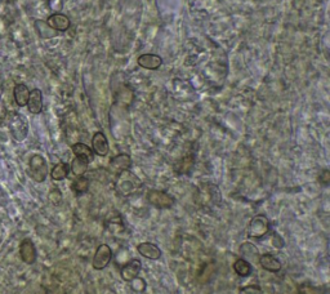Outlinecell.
Returning <instances> with one entry per match:
<instances>
[{"instance_id":"cell-1","label":"cell","mask_w":330,"mask_h":294,"mask_svg":"<svg viewBox=\"0 0 330 294\" xmlns=\"http://www.w3.org/2000/svg\"><path fill=\"white\" fill-rule=\"evenodd\" d=\"M142 186V181L134 173H132L131 170H124V172L119 173L115 182L116 191L122 196L133 195L137 191H140Z\"/></svg>"},{"instance_id":"cell-2","label":"cell","mask_w":330,"mask_h":294,"mask_svg":"<svg viewBox=\"0 0 330 294\" xmlns=\"http://www.w3.org/2000/svg\"><path fill=\"white\" fill-rule=\"evenodd\" d=\"M9 129L13 138L18 142L24 141L29 133V123L27 119L21 114H12L9 118Z\"/></svg>"},{"instance_id":"cell-3","label":"cell","mask_w":330,"mask_h":294,"mask_svg":"<svg viewBox=\"0 0 330 294\" xmlns=\"http://www.w3.org/2000/svg\"><path fill=\"white\" fill-rule=\"evenodd\" d=\"M146 198L147 202L158 209H169L176 203L172 195L161 190H150Z\"/></svg>"},{"instance_id":"cell-4","label":"cell","mask_w":330,"mask_h":294,"mask_svg":"<svg viewBox=\"0 0 330 294\" xmlns=\"http://www.w3.org/2000/svg\"><path fill=\"white\" fill-rule=\"evenodd\" d=\"M268 230H270V221L266 216L259 214L250 221V225L248 227V236L253 239H262L265 235H267Z\"/></svg>"},{"instance_id":"cell-5","label":"cell","mask_w":330,"mask_h":294,"mask_svg":"<svg viewBox=\"0 0 330 294\" xmlns=\"http://www.w3.org/2000/svg\"><path fill=\"white\" fill-rule=\"evenodd\" d=\"M30 175L38 183L45 181L48 175V165L42 155H34L30 159Z\"/></svg>"},{"instance_id":"cell-6","label":"cell","mask_w":330,"mask_h":294,"mask_svg":"<svg viewBox=\"0 0 330 294\" xmlns=\"http://www.w3.org/2000/svg\"><path fill=\"white\" fill-rule=\"evenodd\" d=\"M113 258V250L107 244H101L93 257V268L94 270H103Z\"/></svg>"},{"instance_id":"cell-7","label":"cell","mask_w":330,"mask_h":294,"mask_svg":"<svg viewBox=\"0 0 330 294\" xmlns=\"http://www.w3.org/2000/svg\"><path fill=\"white\" fill-rule=\"evenodd\" d=\"M132 166V159L129 155L127 154H119L114 156L108 164V169L114 174H119V173L124 172V170H129Z\"/></svg>"},{"instance_id":"cell-8","label":"cell","mask_w":330,"mask_h":294,"mask_svg":"<svg viewBox=\"0 0 330 294\" xmlns=\"http://www.w3.org/2000/svg\"><path fill=\"white\" fill-rule=\"evenodd\" d=\"M200 203L202 204H219L221 203V192L218 186L215 184H206L204 186V190L199 192Z\"/></svg>"},{"instance_id":"cell-9","label":"cell","mask_w":330,"mask_h":294,"mask_svg":"<svg viewBox=\"0 0 330 294\" xmlns=\"http://www.w3.org/2000/svg\"><path fill=\"white\" fill-rule=\"evenodd\" d=\"M45 22H47L53 30H56L57 33H58V31H61V33L67 31L69 30L70 25H71L70 18L66 15H62V13H54V15L49 16Z\"/></svg>"},{"instance_id":"cell-10","label":"cell","mask_w":330,"mask_h":294,"mask_svg":"<svg viewBox=\"0 0 330 294\" xmlns=\"http://www.w3.org/2000/svg\"><path fill=\"white\" fill-rule=\"evenodd\" d=\"M20 256L26 264H33L36 261V248L30 239L22 240L20 245Z\"/></svg>"},{"instance_id":"cell-11","label":"cell","mask_w":330,"mask_h":294,"mask_svg":"<svg viewBox=\"0 0 330 294\" xmlns=\"http://www.w3.org/2000/svg\"><path fill=\"white\" fill-rule=\"evenodd\" d=\"M92 150L94 154L98 156H106L108 154L110 146H108V141L102 132H97L94 133L92 138Z\"/></svg>"},{"instance_id":"cell-12","label":"cell","mask_w":330,"mask_h":294,"mask_svg":"<svg viewBox=\"0 0 330 294\" xmlns=\"http://www.w3.org/2000/svg\"><path fill=\"white\" fill-rule=\"evenodd\" d=\"M141 268H142V263L140 259H132L128 263H125L122 268V277L124 281H132L138 276Z\"/></svg>"},{"instance_id":"cell-13","label":"cell","mask_w":330,"mask_h":294,"mask_svg":"<svg viewBox=\"0 0 330 294\" xmlns=\"http://www.w3.org/2000/svg\"><path fill=\"white\" fill-rule=\"evenodd\" d=\"M137 62L141 67L146 68V70H158L163 65V58L158 54L145 53L138 57Z\"/></svg>"},{"instance_id":"cell-14","label":"cell","mask_w":330,"mask_h":294,"mask_svg":"<svg viewBox=\"0 0 330 294\" xmlns=\"http://www.w3.org/2000/svg\"><path fill=\"white\" fill-rule=\"evenodd\" d=\"M27 109L30 111L31 114L34 115H38V114L42 113L43 110V94L42 90L35 88L30 92V95H29V101H27Z\"/></svg>"},{"instance_id":"cell-15","label":"cell","mask_w":330,"mask_h":294,"mask_svg":"<svg viewBox=\"0 0 330 294\" xmlns=\"http://www.w3.org/2000/svg\"><path fill=\"white\" fill-rule=\"evenodd\" d=\"M259 264H261L263 270L268 271V272L275 273L281 270V263L272 254H262V256H259Z\"/></svg>"},{"instance_id":"cell-16","label":"cell","mask_w":330,"mask_h":294,"mask_svg":"<svg viewBox=\"0 0 330 294\" xmlns=\"http://www.w3.org/2000/svg\"><path fill=\"white\" fill-rule=\"evenodd\" d=\"M137 249L145 258L159 259L161 257L160 248L152 243H141Z\"/></svg>"},{"instance_id":"cell-17","label":"cell","mask_w":330,"mask_h":294,"mask_svg":"<svg viewBox=\"0 0 330 294\" xmlns=\"http://www.w3.org/2000/svg\"><path fill=\"white\" fill-rule=\"evenodd\" d=\"M29 95H30V90L25 84H16L15 89H13V98L17 106L24 107L27 105L29 101Z\"/></svg>"},{"instance_id":"cell-18","label":"cell","mask_w":330,"mask_h":294,"mask_svg":"<svg viewBox=\"0 0 330 294\" xmlns=\"http://www.w3.org/2000/svg\"><path fill=\"white\" fill-rule=\"evenodd\" d=\"M240 253L241 256L244 257L243 259L248 261L249 263H258L259 261V252L253 244L250 243H244L240 247Z\"/></svg>"},{"instance_id":"cell-19","label":"cell","mask_w":330,"mask_h":294,"mask_svg":"<svg viewBox=\"0 0 330 294\" xmlns=\"http://www.w3.org/2000/svg\"><path fill=\"white\" fill-rule=\"evenodd\" d=\"M72 152L75 154V156H79V158H84L86 160L92 161L94 158V152L90 149L89 146H86L85 143L77 142L75 145H72Z\"/></svg>"},{"instance_id":"cell-20","label":"cell","mask_w":330,"mask_h":294,"mask_svg":"<svg viewBox=\"0 0 330 294\" xmlns=\"http://www.w3.org/2000/svg\"><path fill=\"white\" fill-rule=\"evenodd\" d=\"M88 165H89V161L86 160V159L76 156V158L72 160L71 165H70V170H71L72 174L76 175V177H81V175L85 174L86 170H88Z\"/></svg>"},{"instance_id":"cell-21","label":"cell","mask_w":330,"mask_h":294,"mask_svg":"<svg viewBox=\"0 0 330 294\" xmlns=\"http://www.w3.org/2000/svg\"><path fill=\"white\" fill-rule=\"evenodd\" d=\"M193 165H195V156L187 155L176 164V172L179 174H188L192 170Z\"/></svg>"},{"instance_id":"cell-22","label":"cell","mask_w":330,"mask_h":294,"mask_svg":"<svg viewBox=\"0 0 330 294\" xmlns=\"http://www.w3.org/2000/svg\"><path fill=\"white\" fill-rule=\"evenodd\" d=\"M35 29L38 31V34L42 36L43 39H51L57 36V31L53 30L49 25L47 24L45 21H42V20H36L35 21Z\"/></svg>"},{"instance_id":"cell-23","label":"cell","mask_w":330,"mask_h":294,"mask_svg":"<svg viewBox=\"0 0 330 294\" xmlns=\"http://www.w3.org/2000/svg\"><path fill=\"white\" fill-rule=\"evenodd\" d=\"M70 172L69 164L66 163H58L53 166V169L51 172V177L53 181H62L65 179Z\"/></svg>"},{"instance_id":"cell-24","label":"cell","mask_w":330,"mask_h":294,"mask_svg":"<svg viewBox=\"0 0 330 294\" xmlns=\"http://www.w3.org/2000/svg\"><path fill=\"white\" fill-rule=\"evenodd\" d=\"M234 270H235V272L238 273L239 276L247 277L252 273V264L248 261H245V259L239 258L238 261L234 263Z\"/></svg>"},{"instance_id":"cell-25","label":"cell","mask_w":330,"mask_h":294,"mask_svg":"<svg viewBox=\"0 0 330 294\" xmlns=\"http://www.w3.org/2000/svg\"><path fill=\"white\" fill-rule=\"evenodd\" d=\"M89 184H90L89 179L86 178V177H84V175H81V177H77V178L72 182L71 188L74 192L80 195V193H85L86 191L89 190Z\"/></svg>"},{"instance_id":"cell-26","label":"cell","mask_w":330,"mask_h":294,"mask_svg":"<svg viewBox=\"0 0 330 294\" xmlns=\"http://www.w3.org/2000/svg\"><path fill=\"white\" fill-rule=\"evenodd\" d=\"M298 293L299 294H322V289L318 288V286L312 285L309 282H303L300 284L299 288H298Z\"/></svg>"},{"instance_id":"cell-27","label":"cell","mask_w":330,"mask_h":294,"mask_svg":"<svg viewBox=\"0 0 330 294\" xmlns=\"http://www.w3.org/2000/svg\"><path fill=\"white\" fill-rule=\"evenodd\" d=\"M213 273H214V264L213 263H208L204 266V270L199 273V281L200 282H208L209 279L213 276Z\"/></svg>"},{"instance_id":"cell-28","label":"cell","mask_w":330,"mask_h":294,"mask_svg":"<svg viewBox=\"0 0 330 294\" xmlns=\"http://www.w3.org/2000/svg\"><path fill=\"white\" fill-rule=\"evenodd\" d=\"M48 199L53 205H60L61 202H62V192L58 188H52L49 195H48Z\"/></svg>"},{"instance_id":"cell-29","label":"cell","mask_w":330,"mask_h":294,"mask_svg":"<svg viewBox=\"0 0 330 294\" xmlns=\"http://www.w3.org/2000/svg\"><path fill=\"white\" fill-rule=\"evenodd\" d=\"M239 294H263V290H262V288L259 285L253 284V285L243 286V288L239 290Z\"/></svg>"},{"instance_id":"cell-30","label":"cell","mask_w":330,"mask_h":294,"mask_svg":"<svg viewBox=\"0 0 330 294\" xmlns=\"http://www.w3.org/2000/svg\"><path fill=\"white\" fill-rule=\"evenodd\" d=\"M272 245H274L276 249H283L285 243H284V239L281 238L280 235L274 234V236H272Z\"/></svg>"},{"instance_id":"cell-31","label":"cell","mask_w":330,"mask_h":294,"mask_svg":"<svg viewBox=\"0 0 330 294\" xmlns=\"http://www.w3.org/2000/svg\"><path fill=\"white\" fill-rule=\"evenodd\" d=\"M318 181L321 182V183L324 184H329V181H330V173L327 169H324L321 172V174L318 175Z\"/></svg>"},{"instance_id":"cell-32","label":"cell","mask_w":330,"mask_h":294,"mask_svg":"<svg viewBox=\"0 0 330 294\" xmlns=\"http://www.w3.org/2000/svg\"><path fill=\"white\" fill-rule=\"evenodd\" d=\"M0 124H2V119H0Z\"/></svg>"}]
</instances>
